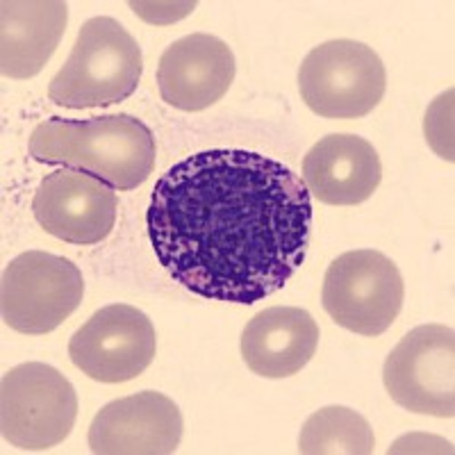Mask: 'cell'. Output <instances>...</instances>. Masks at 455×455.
Masks as SVG:
<instances>
[{
	"mask_svg": "<svg viewBox=\"0 0 455 455\" xmlns=\"http://www.w3.org/2000/svg\"><path fill=\"white\" fill-rule=\"evenodd\" d=\"M146 223L157 259L178 284L203 299L253 306L306 262L312 196L283 162L210 148L157 180Z\"/></svg>",
	"mask_w": 455,
	"mask_h": 455,
	"instance_id": "obj_1",
	"label": "cell"
},
{
	"mask_svg": "<svg viewBox=\"0 0 455 455\" xmlns=\"http://www.w3.org/2000/svg\"><path fill=\"white\" fill-rule=\"evenodd\" d=\"M28 150L35 162L84 171L119 192L144 185L156 169V137L132 114L42 121Z\"/></svg>",
	"mask_w": 455,
	"mask_h": 455,
	"instance_id": "obj_2",
	"label": "cell"
},
{
	"mask_svg": "<svg viewBox=\"0 0 455 455\" xmlns=\"http://www.w3.org/2000/svg\"><path fill=\"white\" fill-rule=\"evenodd\" d=\"M141 71L144 57L135 36L112 16H93L48 84V99L68 109L109 108L137 92Z\"/></svg>",
	"mask_w": 455,
	"mask_h": 455,
	"instance_id": "obj_3",
	"label": "cell"
},
{
	"mask_svg": "<svg viewBox=\"0 0 455 455\" xmlns=\"http://www.w3.org/2000/svg\"><path fill=\"white\" fill-rule=\"evenodd\" d=\"M76 419V387L51 364H19L0 380V435L19 451H48L62 444Z\"/></svg>",
	"mask_w": 455,
	"mask_h": 455,
	"instance_id": "obj_4",
	"label": "cell"
},
{
	"mask_svg": "<svg viewBox=\"0 0 455 455\" xmlns=\"http://www.w3.org/2000/svg\"><path fill=\"white\" fill-rule=\"evenodd\" d=\"M387 89L383 60L367 44L332 39L312 48L299 68V92L323 119H360L378 108Z\"/></svg>",
	"mask_w": 455,
	"mask_h": 455,
	"instance_id": "obj_5",
	"label": "cell"
},
{
	"mask_svg": "<svg viewBox=\"0 0 455 455\" xmlns=\"http://www.w3.org/2000/svg\"><path fill=\"white\" fill-rule=\"evenodd\" d=\"M83 296V271L71 259L46 251H28L3 271L0 315L12 331L46 335L78 310Z\"/></svg>",
	"mask_w": 455,
	"mask_h": 455,
	"instance_id": "obj_6",
	"label": "cell"
},
{
	"mask_svg": "<svg viewBox=\"0 0 455 455\" xmlns=\"http://www.w3.org/2000/svg\"><path fill=\"white\" fill-rule=\"evenodd\" d=\"M405 284L380 251H348L332 259L323 278V310L337 326L363 337L383 335L403 307Z\"/></svg>",
	"mask_w": 455,
	"mask_h": 455,
	"instance_id": "obj_7",
	"label": "cell"
},
{
	"mask_svg": "<svg viewBox=\"0 0 455 455\" xmlns=\"http://www.w3.org/2000/svg\"><path fill=\"white\" fill-rule=\"evenodd\" d=\"M383 383L392 401L414 414H455V332L426 323L410 331L385 360Z\"/></svg>",
	"mask_w": 455,
	"mask_h": 455,
	"instance_id": "obj_8",
	"label": "cell"
},
{
	"mask_svg": "<svg viewBox=\"0 0 455 455\" xmlns=\"http://www.w3.org/2000/svg\"><path fill=\"white\" fill-rule=\"evenodd\" d=\"M157 351L156 328L141 310L112 303L89 316L68 341L71 363L96 383H128L150 367Z\"/></svg>",
	"mask_w": 455,
	"mask_h": 455,
	"instance_id": "obj_9",
	"label": "cell"
},
{
	"mask_svg": "<svg viewBox=\"0 0 455 455\" xmlns=\"http://www.w3.org/2000/svg\"><path fill=\"white\" fill-rule=\"evenodd\" d=\"M119 198L114 187L76 169L52 171L32 198L36 223L60 242L92 246L109 237L116 223Z\"/></svg>",
	"mask_w": 455,
	"mask_h": 455,
	"instance_id": "obj_10",
	"label": "cell"
},
{
	"mask_svg": "<svg viewBox=\"0 0 455 455\" xmlns=\"http://www.w3.org/2000/svg\"><path fill=\"white\" fill-rule=\"evenodd\" d=\"M182 430L178 405L148 389L100 408L89 426V449L96 455H169L176 453Z\"/></svg>",
	"mask_w": 455,
	"mask_h": 455,
	"instance_id": "obj_11",
	"label": "cell"
},
{
	"mask_svg": "<svg viewBox=\"0 0 455 455\" xmlns=\"http://www.w3.org/2000/svg\"><path fill=\"white\" fill-rule=\"evenodd\" d=\"M235 80V55L219 36L196 32L171 44L160 57V96L182 112H203L223 99Z\"/></svg>",
	"mask_w": 455,
	"mask_h": 455,
	"instance_id": "obj_12",
	"label": "cell"
},
{
	"mask_svg": "<svg viewBox=\"0 0 455 455\" xmlns=\"http://www.w3.org/2000/svg\"><path fill=\"white\" fill-rule=\"evenodd\" d=\"M383 180L376 148L357 135H328L303 160L310 196L326 205H357L373 196Z\"/></svg>",
	"mask_w": 455,
	"mask_h": 455,
	"instance_id": "obj_13",
	"label": "cell"
},
{
	"mask_svg": "<svg viewBox=\"0 0 455 455\" xmlns=\"http://www.w3.org/2000/svg\"><path fill=\"white\" fill-rule=\"evenodd\" d=\"M68 5L62 0H5L0 5V71L30 80L62 42Z\"/></svg>",
	"mask_w": 455,
	"mask_h": 455,
	"instance_id": "obj_14",
	"label": "cell"
},
{
	"mask_svg": "<svg viewBox=\"0 0 455 455\" xmlns=\"http://www.w3.org/2000/svg\"><path fill=\"white\" fill-rule=\"evenodd\" d=\"M319 347V326L300 307H267L242 332V357L262 378H290L312 360Z\"/></svg>",
	"mask_w": 455,
	"mask_h": 455,
	"instance_id": "obj_15",
	"label": "cell"
},
{
	"mask_svg": "<svg viewBox=\"0 0 455 455\" xmlns=\"http://www.w3.org/2000/svg\"><path fill=\"white\" fill-rule=\"evenodd\" d=\"M373 446L376 437L369 421L344 405L316 410L299 437V453L303 455H369Z\"/></svg>",
	"mask_w": 455,
	"mask_h": 455,
	"instance_id": "obj_16",
	"label": "cell"
},
{
	"mask_svg": "<svg viewBox=\"0 0 455 455\" xmlns=\"http://www.w3.org/2000/svg\"><path fill=\"white\" fill-rule=\"evenodd\" d=\"M453 89L442 93L426 112L424 132L430 148L446 162H453Z\"/></svg>",
	"mask_w": 455,
	"mask_h": 455,
	"instance_id": "obj_17",
	"label": "cell"
}]
</instances>
